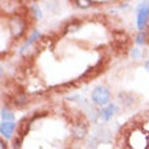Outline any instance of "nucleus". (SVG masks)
I'll list each match as a JSON object with an SVG mask.
<instances>
[{
  "label": "nucleus",
  "mask_w": 149,
  "mask_h": 149,
  "mask_svg": "<svg viewBox=\"0 0 149 149\" xmlns=\"http://www.w3.org/2000/svg\"><path fill=\"white\" fill-rule=\"evenodd\" d=\"M91 99L95 104H99V106H103V104H107V102L110 100V92L106 87L99 86L96 87L92 94H91Z\"/></svg>",
  "instance_id": "f257e3e1"
},
{
  "label": "nucleus",
  "mask_w": 149,
  "mask_h": 149,
  "mask_svg": "<svg viewBox=\"0 0 149 149\" xmlns=\"http://www.w3.org/2000/svg\"><path fill=\"white\" fill-rule=\"evenodd\" d=\"M148 16H149V4H142L140 10H138V15H137V26L138 29H144L145 27L146 22H148Z\"/></svg>",
  "instance_id": "f03ea898"
},
{
  "label": "nucleus",
  "mask_w": 149,
  "mask_h": 149,
  "mask_svg": "<svg viewBox=\"0 0 149 149\" xmlns=\"http://www.w3.org/2000/svg\"><path fill=\"white\" fill-rule=\"evenodd\" d=\"M11 29H12V34L15 37L22 36L24 31V22L20 19V18L16 16V18H14L11 22Z\"/></svg>",
  "instance_id": "7ed1b4c3"
},
{
  "label": "nucleus",
  "mask_w": 149,
  "mask_h": 149,
  "mask_svg": "<svg viewBox=\"0 0 149 149\" xmlns=\"http://www.w3.org/2000/svg\"><path fill=\"white\" fill-rule=\"evenodd\" d=\"M72 134H73V137L76 138H84L87 134V125L84 122H77V123H74L73 127H72Z\"/></svg>",
  "instance_id": "20e7f679"
},
{
  "label": "nucleus",
  "mask_w": 149,
  "mask_h": 149,
  "mask_svg": "<svg viewBox=\"0 0 149 149\" xmlns=\"http://www.w3.org/2000/svg\"><path fill=\"white\" fill-rule=\"evenodd\" d=\"M114 111H115V106H114V104H109L107 107L102 109V110L98 113L99 119H102V121H109V119L114 115Z\"/></svg>",
  "instance_id": "39448f33"
},
{
  "label": "nucleus",
  "mask_w": 149,
  "mask_h": 149,
  "mask_svg": "<svg viewBox=\"0 0 149 149\" xmlns=\"http://www.w3.org/2000/svg\"><path fill=\"white\" fill-rule=\"evenodd\" d=\"M15 130V123L12 122H3L1 123V127H0V132L4 137H11L12 132Z\"/></svg>",
  "instance_id": "423d86ee"
},
{
  "label": "nucleus",
  "mask_w": 149,
  "mask_h": 149,
  "mask_svg": "<svg viewBox=\"0 0 149 149\" xmlns=\"http://www.w3.org/2000/svg\"><path fill=\"white\" fill-rule=\"evenodd\" d=\"M79 26H80L79 20H73V22H69V23L65 26V33H73V31H76V30L79 29Z\"/></svg>",
  "instance_id": "0eeeda50"
},
{
  "label": "nucleus",
  "mask_w": 149,
  "mask_h": 149,
  "mask_svg": "<svg viewBox=\"0 0 149 149\" xmlns=\"http://www.w3.org/2000/svg\"><path fill=\"white\" fill-rule=\"evenodd\" d=\"M119 99L122 100V104H125V106H130L133 103V98L129 94H119Z\"/></svg>",
  "instance_id": "6e6552de"
},
{
  "label": "nucleus",
  "mask_w": 149,
  "mask_h": 149,
  "mask_svg": "<svg viewBox=\"0 0 149 149\" xmlns=\"http://www.w3.org/2000/svg\"><path fill=\"white\" fill-rule=\"evenodd\" d=\"M114 39L117 41V42H126L127 41V37H126L125 33H122V31H115L114 33Z\"/></svg>",
  "instance_id": "1a4fd4ad"
},
{
  "label": "nucleus",
  "mask_w": 149,
  "mask_h": 149,
  "mask_svg": "<svg viewBox=\"0 0 149 149\" xmlns=\"http://www.w3.org/2000/svg\"><path fill=\"white\" fill-rule=\"evenodd\" d=\"M1 118H3V122H11L12 119H14V114L3 109V111H1Z\"/></svg>",
  "instance_id": "9d476101"
},
{
  "label": "nucleus",
  "mask_w": 149,
  "mask_h": 149,
  "mask_svg": "<svg viewBox=\"0 0 149 149\" xmlns=\"http://www.w3.org/2000/svg\"><path fill=\"white\" fill-rule=\"evenodd\" d=\"M29 100V98L26 96V95H18L15 98V104H18V106H23V104H26Z\"/></svg>",
  "instance_id": "9b49d317"
},
{
  "label": "nucleus",
  "mask_w": 149,
  "mask_h": 149,
  "mask_svg": "<svg viewBox=\"0 0 149 149\" xmlns=\"http://www.w3.org/2000/svg\"><path fill=\"white\" fill-rule=\"evenodd\" d=\"M29 125H30V121H22V125H20V127H19V134L20 136H24V134L27 133Z\"/></svg>",
  "instance_id": "f8f14e48"
},
{
  "label": "nucleus",
  "mask_w": 149,
  "mask_h": 149,
  "mask_svg": "<svg viewBox=\"0 0 149 149\" xmlns=\"http://www.w3.org/2000/svg\"><path fill=\"white\" fill-rule=\"evenodd\" d=\"M76 4H77L79 7L86 8V7H90L92 3H91V1H88V0H77V1H76Z\"/></svg>",
  "instance_id": "ddd939ff"
},
{
  "label": "nucleus",
  "mask_w": 149,
  "mask_h": 149,
  "mask_svg": "<svg viewBox=\"0 0 149 149\" xmlns=\"http://www.w3.org/2000/svg\"><path fill=\"white\" fill-rule=\"evenodd\" d=\"M145 41H146L145 34H144V33H140L137 36V42L140 43V45H142V43H145Z\"/></svg>",
  "instance_id": "4468645a"
},
{
  "label": "nucleus",
  "mask_w": 149,
  "mask_h": 149,
  "mask_svg": "<svg viewBox=\"0 0 149 149\" xmlns=\"http://www.w3.org/2000/svg\"><path fill=\"white\" fill-rule=\"evenodd\" d=\"M33 11H34V14H36V16H38V18H41V11H39L38 6H33Z\"/></svg>",
  "instance_id": "2eb2a0df"
},
{
  "label": "nucleus",
  "mask_w": 149,
  "mask_h": 149,
  "mask_svg": "<svg viewBox=\"0 0 149 149\" xmlns=\"http://www.w3.org/2000/svg\"><path fill=\"white\" fill-rule=\"evenodd\" d=\"M132 56H133V57H138V56H140V52H138L137 49H134V50L132 52Z\"/></svg>",
  "instance_id": "dca6fc26"
},
{
  "label": "nucleus",
  "mask_w": 149,
  "mask_h": 149,
  "mask_svg": "<svg viewBox=\"0 0 149 149\" xmlns=\"http://www.w3.org/2000/svg\"><path fill=\"white\" fill-rule=\"evenodd\" d=\"M0 148H1V149H6V142H4L3 140L0 141Z\"/></svg>",
  "instance_id": "f3484780"
},
{
  "label": "nucleus",
  "mask_w": 149,
  "mask_h": 149,
  "mask_svg": "<svg viewBox=\"0 0 149 149\" xmlns=\"http://www.w3.org/2000/svg\"><path fill=\"white\" fill-rule=\"evenodd\" d=\"M145 68H146V71L149 72V61H148V63H145Z\"/></svg>",
  "instance_id": "a211bd4d"
}]
</instances>
